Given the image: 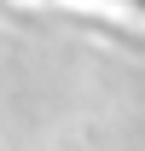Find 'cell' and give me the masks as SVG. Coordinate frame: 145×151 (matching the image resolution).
Returning <instances> with one entry per match:
<instances>
[{"label": "cell", "mask_w": 145, "mask_h": 151, "mask_svg": "<svg viewBox=\"0 0 145 151\" xmlns=\"http://www.w3.org/2000/svg\"><path fill=\"white\" fill-rule=\"evenodd\" d=\"M116 6H134V12H145V0H116Z\"/></svg>", "instance_id": "obj_1"}]
</instances>
